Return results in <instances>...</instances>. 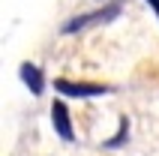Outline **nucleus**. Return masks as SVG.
I'll use <instances>...</instances> for the list:
<instances>
[{
	"instance_id": "obj_1",
	"label": "nucleus",
	"mask_w": 159,
	"mask_h": 156,
	"mask_svg": "<svg viewBox=\"0 0 159 156\" xmlns=\"http://www.w3.org/2000/svg\"><path fill=\"white\" fill-rule=\"evenodd\" d=\"M54 87L60 90L63 96H102V93H108V87H102V84H84V81H66V78H60V81H54Z\"/></svg>"
},
{
	"instance_id": "obj_2",
	"label": "nucleus",
	"mask_w": 159,
	"mask_h": 156,
	"mask_svg": "<svg viewBox=\"0 0 159 156\" xmlns=\"http://www.w3.org/2000/svg\"><path fill=\"white\" fill-rule=\"evenodd\" d=\"M120 15V3H111V6H105L102 12H93V15H81V18H72L69 24L63 27L66 33H75V30H84V27L90 24H99V21H108V18H114Z\"/></svg>"
},
{
	"instance_id": "obj_3",
	"label": "nucleus",
	"mask_w": 159,
	"mask_h": 156,
	"mask_svg": "<svg viewBox=\"0 0 159 156\" xmlns=\"http://www.w3.org/2000/svg\"><path fill=\"white\" fill-rule=\"evenodd\" d=\"M51 123H54V129H57V135L63 141H72V123H69V111H66L63 102L51 105Z\"/></svg>"
},
{
	"instance_id": "obj_4",
	"label": "nucleus",
	"mask_w": 159,
	"mask_h": 156,
	"mask_svg": "<svg viewBox=\"0 0 159 156\" xmlns=\"http://www.w3.org/2000/svg\"><path fill=\"white\" fill-rule=\"evenodd\" d=\"M21 81L30 87V93H36V96L42 93V72H39V66L24 63V66H21Z\"/></svg>"
},
{
	"instance_id": "obj_5",
	"label": "nucleus",
	"mask_w": 159,
	"mask_h": 156,
	"mask_svg": "<svg viewBox=\"0 0 159 156\" xmlns=\"http://www.w3.org/2000/svg\"><path fill=\"white\" fill-rule=\"evenodd\" d=\"M126 138V120H123V126H120V132H117V138H111L108 141V144H111V147H114V144H120V141Z\"/></svg>"
},
{
	"instance_id": "obj_6",
	"label": "nucleus",
	"mask_w": 159,
	"mask_h": 156,
	"mask_svg": "<svg viewBox=\"0 0 159 156\" xmlns=\"http://www.w3.org/2000/svg\"><path fill=\"white\" fill-rule=\"evenodd\" d=\"M147 3H150V6L156 9V15H159V0H147Z\"/></svg>"
}]
</instances>
